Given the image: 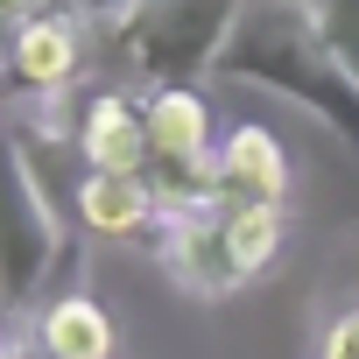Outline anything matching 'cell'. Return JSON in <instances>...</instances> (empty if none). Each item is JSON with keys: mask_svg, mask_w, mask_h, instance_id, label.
<instances>
[{"mask_svg": "<svg viewBox=\"0 0 359 359\" xmlns=\"http://www.w3.org/2000/svg\"><path fill=\"white\" fill-rule=\"evenodd\" d=\"M247 0H127V8L99 29L120 92H198L219 78V57L240 29Z\"/></svg>", "mask_w": 359, "mask_h": 359, "instance_id": "cell-2", "label": "cell"}, {"mask_svg": "<svg viewBox=\"0 0 359 359\" xmlns=\"http://www.w3.org/2000/svg\"><path fill=\"white\" fill-rule=\"evenodd\" d=\"M331 282L345 289V303H359V226L338 233V247H331Z\"/></svg>", "mask_w": 359, "mask_h": 359, "instance_id": "cell-15", "label": "cell"}, {"mask_svg": "<svg viewBox=\"0 0 359 359\" xmlns=\"http://www.w3.org/2000/svg\"><path fill=\"white\" fill-rule=\"evenodd\" d=\"M141 127H148V155H212L219 148V120H212L205 92H148Z\"/></svg>", "mask_w": 359, "mask_h": 359, "instance_id": "cell-11", "label": "cell"}, {"mask_svg": "<svg viewBox=\"0 0 359 359\" xmlns=\"http://www.w3.org/2000/svg\"><path fill=\"white\" fill-rule=\"evenodd\" d=\"M310 359H359V303H331L310 331Z\"/></svg>", "mask_w": 359, "mask_h": 359, "instance_id": "cell-13", "label": "cell"}, {"mask_svg": "<svg viewBox=\"0 0 359 359\" xmlns=\"http://www.w3.org/2000/svg\"><path fill=\"white\" fill-rule=\"evenodd\" d=\"M36 345H22V338H0V359H29Z\"/></svg>", "mask_w": 359, "mask_h": 359, "instance_id": "cell-16", "label": "cell"}, {"mask_svg": "<svg viewBox=\"0 0 359 359\" xmlns=\"http://www.w3.org/2000/svg\"><path fill=\"white\" fill-rule=\"evenodd\" d=\"M71 212L92 240H141L155 233V198L141 176H113V169H85L78 191H71Z\"/></svg>", "mask_w": 359, "mask_h": 359, "instance_id": "cell-8", "label": "cell"}, {"mask_svg": "<svg viewBox=\"0 0 359 359\" xmlns=\"http://www.w3.org/2000/svg\"><path fill=\"white\" fill-rule=\"evenodd\" d=\"M85 43H92V29H85L78 15H64V8H36V15L22 22L15 50H8V78H15L29 99H57V92L78 85V71H85Z\"/></svg>", "mask_w": 359, "mask_h": 359, "instance_id": "cell-6", "label": "cell"}, {"mask_svg": "<svg viewBox=\"0 0 359 359\" xmlns=\"http://www.w3.org/2000/svg\"><path fill=\"white\" fill-rule=\"evenodd\" d=\"M29 359H50V352H29Z\"/></svg>", "mask_w": 359, "mask_h": 359, "instance_id": "cell-17", "label": "cell"}, {"mask_svg": "<svg viewBox=\"0 0 359 359\" xmlns=\"http://www.w3.org/2000/svg\"><path fill=\"white\" fill-rule=\"evenodd\" d=\"M155 261L162 275L198 296V303H226L247 289L240 261H233V240H226V212H198V219H176V226H155Z\"/></svg>", "mask_w": 359, "mask_h": 359, "instance_id": "cell-5", "label": "cell"}, {"mask_svg": "<svg viewBox=\"0 0 359 359\" xmlns=\"http://www.w3.org/2000/svg\"><path fill=\"white\" fill-rule=\"evenodd\" d=\"M141 184H148V198H155V226H176V219L219 212L212 155H148V162H141Z\"/></svg>", "mask_w": 359, "mask_h": 359, "instance_id": "cell-10", "label": "cell"}, {"mask_svg": "<svg viewBox=\"0 0 359 359\" xmlns=\"http://www.w3.org/2000/svg\"><path fill=\"white\" fill-rule=\"evenodd\" d=\"M64 268V219L15 134V106H0V310L22 317L50 296Z\"/></svg>", "mask_w": 359, "mask_h": 359, "instance_id": "cell-3", "label": "cell"}, {"mask_svg": "<svg viewBox=\"0 0 359 359\" xmlns=\"http://www.w3.org/2000/svg\"><path fill=\"white\" fill-rule=\"evenodd\" d=\"M219 212H289V148L268 127H226L212 148Z\"/></svg>", "mask_w": 359, "mask_h": 359, "instance_id": "cell-4", "label": "cell"}, {"mask_svg": "<svg viewBox=\"0 0 359 359\" xmlns=\"http://www.w3.org/2000/svg\"><path fill=\"white\" fill-rule=\"evenodd\" d=\"M226 240H233V261L247 282H261L289 240V212H226Z\"/></svg>", "mask_w": 359, "mask_h": 359, "instance_id": "cell-12", "label": "cell"}, {"mask_svg": "<svg viewBox=\"0 0 359 359\" xmlns=\"http://www.w3.org/2000/svg\"><path fill=\"white\" fill-rule=\"evenodd\" d=\"M71 148L85 155V169L141 176V162H148V127H141V99H134V92H120V85L92 92V99H85V113H78V134H71Z\"/></svg>", "mask_w": 359, "mask_h": 359, "instance_id": "cell-7", "label": "cell"}, {"mask_svg": "<svg viewBox=\"0 0 359 359\" xmlns=\"http://www.w3.org/2000/svg\"><path fill=\"white\" fill-rule=\"evenodd\" d=\"M36 352H50V359H113V352H120V331H113V317H106L99 296L71 289V296H50V303H43V317H36Z\"/></svg>", "mask_w": 359, "mask_h": 359, "instance_id": "cell-9", "label": "cell"}, {"mask_svg": "<svg viewBox=\"0 0 359 359\" xmlns=\"http://www.w3.org/2000/svg\"><path fill=\"white\" fill-rule=\"evenodd\" d=\"M317 15H324L331 50H338V57H345V71L359 78V0H317Z\"/></svg>", "mask_w": 359, "mask_h": 359, "instance_id": "cell-14", "label": "cell"}, {"mask_svg": "<svg viewBox=\"0 0 359 359\" xmlns=\"http://www.w3.org/2000/svg\"><path fill=\"white\" fill-rule=\"evenodd\" d=\"M219 78L310 113L338 148L359 155V78L331 50L317 0H247L240 29L219 57Z\"/></svg>", "mask_w": 359, "mask_h": 359, "instance_id": "cell-1", "label": "cell"}]
</instances>
